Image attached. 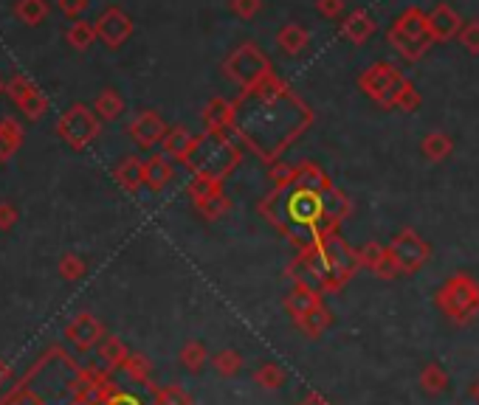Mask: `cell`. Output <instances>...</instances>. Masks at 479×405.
I'll return each mask as SVG.
<instances>
[{
	"label": "cell",
	"instance_id": "24",
	"mask_svg": "<svg viewBox=\"0 0 479 405\" xmlns=\"http://www.w3.org/2000/svg\"><path fill=\"white\" fill-rule=\"evenodd\" d=\"M127 358H130V352H127V347L121 344V338L105 335V341L99 344V360H102L105 371L121 369L127 363Z\"/></svg>",
	"mask_w": 479,
	"mask_h": 405
},
{
	"label": "cell",
	"instance_id": "3",
	"mask_svg": "<svg viewBox=\"0 0 479 405\" xmlns=\"http://www.w3.org/2000/svg\"><path fill=\"white\" fill-rule=\"evenodd\" d=\"M297 270L302 274L299 279H307L322 293H338L344 285L353 282V276L361 270L359 248L349 245L336 231L325 236L318 245L299 251L297 259L291 262V274H297Z\"/></svg>",
	"mask_w": 479,
	"mask_h": 405
},
{
	"label": "cell",
	"instance_id": "38",
	"mask_svg": "<svg viewBox=\"0 0 479 405\" xmlns=\"http://www.w3.org/2000/svg\"><path fill=\"white\" fill-rule=\"evenodd\" d=\"M99 113L105 116V119H116L119 113H121V99L116 96V93H105L102 99H99Z\"/></svg>",
	"mask_w": 479,
	"mask_h": 405
},
{
	"label": "cell",
	"instance_id": "33",
	"mask_svg": "<svg viewBox=\"0 0 479 405\" xmlns=\"http://www.w3.org/2000/svg\"><path fill=\"white\" fill-rule=\"evenodd\" d=\"M152 402L155 405H195L192 402V394L175 383H170L164 389H152Z\"/></svg>",
	"mask_w": 479,
	"mask_h": 405
},
{
	"label": "cell",
	"instance_id": "37",
	"mask_svg": "<svg viewBox=\"0 0 479 405\" xmlns=\"http://www.w3.org/2000/svg\"><path fill=\"white\" fill-rule=\"evenodd\" d=\"M229 6L240 20H251L254 15H260L263 0H229Z\"/></svg>",
	"mask_w": 479,
	"mask_h": 405
},
{
	"label": "cell",
	"instance_id": "4",
	"mask_svg": "<svg viewBox=\"0 0 479 405\" xmlns=\"http://www.w3.org/2000/svg\"><path fill=\"white\" fill-rule=\"evenodd\" d=\"M82 383H85V371L62 349H51L31 369L26 389L35 391L46 405H74Z\"/></svg>",
	"mask_w": 479,
	"mask_h": 405
},
{
	"label": "cell",
	"instance_id": "19",
	"mask_svg": "<svg viewBox=\"0 0 479 405\" xmlns=\"http://www.w3.org/2000/svg\"><path fill=\"white\" fill-rule=\"evenodd\" d=\"M164 152H167V158H175V161H183L186 163V158L192 155V150H195V144H198V135H192L186 127H172V130H167V135H164Z\"/></svg>",
	"mask_w": 479,
	"mask_h": 405
},
{
	"label": "cell",
	"instance_id": "28",
	"mask_svg": "<svg viewBox=\"0 0 479 405\" xmlns=\"http://www.w3.org/2000/svg\"><path fill=\"white\" fill-rule=\"evenodd\" d=\"M243 366H245V360L237 349H220L217 355H212V369L220 378H237Z\"/></svg>",
	"mask_w": 479,
	"mask_h": 405
},
{
	"label": "cell",
	"instance_id": "12",
	"mask_svg": "<svg viewBox=\"0 0 479 405\" xmlns=\"http://www.w3.org/2000/svg\"><path fill=\"white\" fill-rule=\"evenodd\" d=\"M359 259H361V267H367L370 274H375L378 279H398V267L392 262V254H390V245H380L378 240H370L359 248Z\"/></svg>",
	"mask_w": 479,
	"mask_h": 405
},
{
	"label": "cell",
	"instance_id": "21",
	"mask_svg": "<svg viewBox=\"0 0 479 405\" xmlns=\"http://www.w3.org/2000/svg\"><path fill=\"white\" fill-rule=\"evenodd\" d=\"M421 152L426 161L432 163H443L445 158H449L454 152V141H452V135L449 132H443V130H432L426 132V139L421 144Z\"/></svg>",
	"mask_w": 479,
	"mask_h": 405
},
{
	"label": "cell",
	"instance_id": "10",
	"mask_svg": "<svg viewBox=\"0 0 479 405\" xmlns=\"http://www.w3.org/2000/svg\"><path fill=\"white\" fill-rule=\"evenodd\" d=\"M390 254H392V262L398 267V274L401 276H411L432 259V245L414 228H403V231H398L392 236Z\"/></svg>",
	"mask_w": 479,
	"mask_h": 405
},
{
	"label": "cell",
	"instance_id": "20",
	"mask_svg": "<svg viewBox=\"0 0 479 405\" xmlns=\"http://www.w3.org/2000/svg\"><path fill=\"white\" fill-rule=\"evenodd\" d=\"M276 46L285 51V54H302L307 46H310V31L299 23H285L279 31H276Z\"/></svg>",
	"mask_w": 479,
	"mask_h": 405
},
{
	"label": "cell",
	"instance_id": "43",
	"mask_svg": "<svg viewBox=\"0 0 479 405\" xmlns=\"http://www.w3.org/2000/svg\"><path fill=\"white\" fill-rule=\"evenodd\" d=\"M6 378H9V366L0 360V383H6Z\"/></svg>",
	"mask_w": 479,
	"mask_h": 405
},
{
	"label": "cell",
	"instance_id": "32",
	"mask_svg": "<svg viewBox=\"0 0 479 405\" xmlns=\"http://www.w3.org/2000/svg\"><path fill=\"white\" fill-rule=\"evenodd\" d=\"M121 369H124V375L130 378L133 383H139V386H150V378H152V363H150L144 355H130Z\"/></svg>",
	"mask_w": 479,
	"mask_h": 405
},
{
	"label": "cell",
	"instance_id": "16",
	"mask_svg": "<svg viewBox=\"0 0 479 405\" xmlns=\"http://www.w3.org/2000/svg\"><path fill=\"white\" fill-rule=\"evenodd\" d=\"M62 132H66V139L74 144V147H85L96 132H99V124L96 119L85 110V108H77L68 113V119L62 121Z\"/></svg>",
	"mask_w": 479,
	"mask_h": 405
},
{
	"label": "cell",
	"instance_id": "42",
	"mask_svg": "<svg viewBox=\"0 0 479 405\" xmlns=\"http://www.w3.org/2000/svg\"><path fill=\"white\" fill-rule=\"evenodd\" d=\"M468 394H471V400H474V402L479 405V378H476V380L471 383V391H468Z\"/></svg>",
	"mask_w": 479,
	"mask_h": 405
},
{
	"label": "cell",
	"instance_id": "7",
	"mask_svg": "<svg viewBox=\"0 0 479 405\" xmlns=\"http://www.w3.org/2000/svg\"><path fill=\"white\" fill-rule=\"evenodd\" d=\"M390 46L409 62H418L432 48V34H429V15L418 6H409L390 28Z\"/></svg>",
	"mask_w": 479,
	"mask_h": 405
},
{
	"label": "cell",
	"instance_id": "31",
	"mask_svg": "<svg viewBox=\"0 0 479 405\" xmlns=\"http://www.w3.org/2000/svg\"><path fill=\"white\" fill-rule=\"evenodd\" d=\"M195 209H198L201 217H206V220H223V217H226V214L232 212V200L226 197V192H217V194L206 197L203 202H198Z\"/></svg>",
	"mask_w": 479,
	"mask_h": 405
},
{
	"label": "cell",
	"instance_id": "14",
	"mask_svg": "<svg viewBox=\"0 0 479 405\" xmlns=\"http://www.w3.org/2000/svg\"><path fill=\"white\" fill-rule=\"evenodd\" d=\"M66 338H68V341H71L77 349L88 352V349H93L96 344L105 341V327H102L99 321H96L90 313H79V316L68 324Z\"/></svg>",
	"mask_w": 479,
	"mask_h": 405
},
{
	"label": "cell",
	"instance_id": "40",
	"mask_svg": "<svg viewBox=\"0 0 479 405\" xmlns=\"http://www.w3.org/2000/svg\"><path fill=\"white\" fill-rule=\"evenodd\" d=\"M297 405H333L325 394H318V391H307Z\"/></svg>",
	"mask_w": 479,
	"mask_h": 405
},
{
	"label": "cell",
	"instance_id": "6",
	"mask_svg": "<svg viewBox=\"0 0 479 405\" xmlns=\"http://www.w3.org/2000/svg\"><path fill=\"white\" fill-rule=\"evenodd\" d=\"M434 307L445 321L465 327L479 316V282L471 274H454L434 290Z\"/></svg>",
	"mask_w": 479,
	"mask_h": 405
},
{
	"label": "cell",
	"instance_id": "35",
	"mask_svg": "<svg viewBox=\"0 0 479 405\" xmlns=\"http://www.w3.org/2000/svg\"><path fill=\"white\" fill-rule=\"evenodd\" d=\"M423 105V96H421V90L414 88L409 79H406V85H403V90H401V96H398V105H395V110H403V113H414Z\"/></svg>",
	"mask_w": 479,
	"mask_h": 405
},
{
	"label": "cell",
	"instance_id": "23",
	"mask_svg": "<svg viewBox=\"0 0 479 405\" xmlns=\"http://www.w3.org/2000/svg\"><path fill=\"white\" fill-rule=\"evenodd\" d=\"M170 181H172V166H170L167 158L152 155L150 161H144V183L152 192H161Z\"/></svg>",
	"mask_w": 479,
	"mask_h": 405
},
{
	"label": "cell",
	"instance_id": "41",
	"mask_svg": "<svg viewBox=\"0 0 479 405\" xmlns=\"http://www.w3.org/2000/svg\"><path fill=\"white\" fill-rule=\"evenodd\" d=\"M62 267H66V276H68V279H74V276H79V274H82V267H85V265H82L79 259H66V265H62Z\"/></svg>",
	"mask_w": 479,
	"mask_h": 405
},
{
	"label": "cell",
	"instance_id": "26",
	"mask_svg": "<svg viewBox=\"0 0 479 405\" xmlns=\"http://www.w3.org/2000/svg\"><path fill=\"white\" fill-rule=\"evenodd\" d=\"M330 327H333V313L325 307V304L318 310H313L310 316H305L302 321H297V329L305 332L307 338H322Z\"/></svg>",
	"mask_w": 479,
	"mask_h": 405
},
{
	"label": "cell",
	"instance_id": "1",
	"mask_svg": "<svg viewBox=\"0 0 479 405\" xmlns=\"http://www.w3.org/2000/svg\"><path fill=\"white\" fill-rule=\"evenodd\" d=\"M268 178L271 192L260 200V214L297 251L318 245L353 214V200L310 161L274 163Z\"/></svg>",
	"mask_w": 479,
	"mask_h": 405
},
{
	"label": "cell",
	"instance_id": "8",
	"mask_svg": "<svg viewBox=\"0 0 479 405\" xmlns=\"http://www.w3.org/2000/svg\"><path fill=\"white\" fill-rule=\"evenodd\" d=\"M223 74H226V79H232L243 93V90L257 88L274 71H271L268 57L257 48V43H243L229 54L226 62H223Z\"/></svg>",
	"mask_w": 479,
	"mask_h": 405
},
{
	"label": "cell",
	"instance_id": "29",
	"mask_svg": "<svg viewBox=\"0 0 479 405\" xmlns=\"http://www.w3.org/2000/svg\"><path fill=\"white\" fill-rule=\"evenodd\" d=\"M116 178L127 192H139L144 186V163L139 158H127L119 169H116Z\"/></svg>",
	"mask_w": 479,
	"mask_h": 405
},
{
	"label": "cell",
	"instance_id": "18",
	"mask_svg": "<svg viewBox=\"0 0 479 405\" xmlns=\"http://www.w3.org/2000/svg\"><path fill=\"white\" fill-rule=\"evenodd\" d=\"M375 28H378V23L372 20V15L370 12H364V9H356V12H349L344 20H341V26H338V31H341V37L344 40H349L353 46H364L372 34H375Z\"/></svg>",
	"mask_w": 479,
	"mask_h": 405
},
{
	"label": "cell",
	"instance_id": "39",
	"mask_svg": "<svg viewBox=\"0 0 479 405\" xmlns=\"http://www.w3.org/2000/svg\"><path fill=\"white\" fill-rule=\"evenodd\" d=\"M316 12L322 15V17L336 20V17H341V12H344V0H316Z\"/></svg>",
	"mask_w": 479,
	"mask_h": 405
},
{
	"label": "cell",
	"instance_id": "5",
	"mask_svg": "<svg viewBox=\"0 0 479 405\" xmlns=\"http://www.w3.org/2000/svg\"><path fill=\"white\" fill-rule=\"evenodd\" d=\"M240 147L229 132H203L198 135L195 150L186 158V166L198 178H212L223 183L240 166Z\"/></svg>",
	"mask_w": 479,
	"mask_h": 405
},
{
	"label": "cell",
	"instance_id": "27",
	"mask_svg": "<svg viewBox=\"0 0 479 405\" xmlns=\"http://www.w3.org/2000/svg\"><path fill=\"white\" fill-rule=\"evenodd\" d=\"M181 366L186 369V371H192V375H198V371L206 366V363H212V358H209V349L201 344V341H186L183 347H181Z\"/></svg>",
	"mask_w": 479,
	"mask_h": 405
},
{
	"label": "cell",
	"instance_id": "36",
	"mask_svg": "<svg viewBox=\"0 0 479 405\" xmlns=\"http://www.w3.org/2000/svg\"><path fill=\"white\" fill-rule=\"evenodd\" d=\"M460 46L468 51V54H479V20H468L463 23V31H460Z\"/></svg>",
	"mask_w": 479,
	"mask_h": 405
},
{
	"label": "cell",
	"instance_id": "2",
	"mask_svg": "<svg viewBox=\"0 0 479 405\" xmlns=\"http://www.w3.org/2000/svg\"><path fill=\"white\" fill-rule=\"evenodd\" d=\"M313 124L305 101L276 74L257 88L243 90L234 101L232 135L266 163H274Z\"/></svg>",
	"mask_w": 479,
	"mask_h": 405
},
{
	"label": "cell",
	"instance_id": "13",
	"mask_svg": "<svg viewBox=\"0 0 479 405\" xmlns=\"http://www.w3.org/2000/svg\"><path fill=\"white\" fill-rule=\"evenodd\" d=\"M460 31H463V17L457 15L454 6L437 4L429 12V34L434 43H452L454 37H460Z\"/></svg>",
	"mask_w": 479,
	"mask_h": 405
},
{
	"label": "cell",
	"instance_id": "9",
	"mask_svg": "<svg viewBox=\"0 0 479 405\" xmlns=\"http://www.w3.org/2000/svg\"><path fill=\"white\" fill-rule=\"evenodd\" d=\"M403 85H406V77L392 62H372L359 77V88L375 101V105L387 108V110H395Z\"/></svg>",
	"mask_w": 479,
	"mask_h": 405
},
{
	"label": "cell",
	"instance_id": "22",
	"mask_svg": "<svg viewBox=\"0 0 479 405\" xmlns=\"http://www.w3.org/2000/svg\"><path fill=\"white\" fill-rule=\"evenodd\" d=\"M449 386H452V378H449V371H445L443 363L429 360V363L421 369V389H423V394L437 397V394H443V391H449Z\"/></svg>",
	"mask_w": 479,
	"mask_h": 405
},
{
	"label": "cell",
	"instance_id": "11",
	"mask_svg": "<svg viewBox=\"0 0 479 405\" xmlns=\"http://www.w3.org/2000/svg\"><path fill=\"white\" fill-rule=\"evenodd\" d=\"M322 290L318 287H313L307 279H294V285H291V290L285 293V298H282V304H285V310H287V316L294 318V324L297 321H302L305 316H310L313 310H318L322 307Z\"/></svg>",
	"mask_w": 479,
	"mask_h": 405
},
{
	"label": "cell",
	"instance_id": "30",
	"mask_svg": "<svg viewBox=\"0 0 479 405\" xmlns=\"http://www.w3.org/2000/svg\"><path fill=\"white\" fill-rule=\"evenodd\" d=\"M254 383L266 391H274V389H282L287 383V375L276 363H263V366H257V371H254Z\"/></svg>",
	"mask_w": 479,
	"mask_h": 405
},
{
	"label": "cell",
	"instance_id": "34",
	"mask_svg": "<svg viewBox=\"0 0 479 405\" xmlns=\"http://www.w3.org/2000/svg\"><path fill=\"white\" fill-rule=\"evenodd\" d=\"M217 192H223V183H217V181H212V178H192V183H189V197H192V202H203L206 197H212V194H217Z\"/></svg>",
	"mask_w": 479,
	"mask_h": 405
},
{
	"label": "cell",
	"instance_id": "25",
	"mask_svg": "<svg viewBox=\"0 0 479 405\" xmlns=\"http://www.w3.org/2000/svg\"><path fill=\"white\" fill-rule=\"evenodd\" d=\"M130 20H127L121 12H108L105 17H102V26H99V31H102V37L110 43V46H119L124 37H127V34H130Z\"/></svg>",
	"mask_w": 479,
	"mask_h": 405
},
{
	"label": "cell",
	"instance_id": "15",
	"mask_svg": "<svg viewBox=\"0 0 479 405\" xmlns=\"http://www.w3.org/2000/svg\"><path fill=\"white\" fill-rule=\"evenodd\" d=\"M130 135H133V141H136L139 147H155V144L164 141L167 124L161 121V116H158V113L144 110V113H139L136 121L130 124Z\"/></svg>",
	"mask_w": 479,
	"mask_h": 405
},
{
	"label": "cell",
	"instance_id": "17",
	"mask_svg": "<svg viewBox=\"0 0 479 405\" xmlns=\"http://www.w3.org/2000/svg\"><path fill=\"white\" fill-rule=\"evenodd\" d=\"M203 127L206 132H232L234 130V101L214 96L203 108Z\"/></svg>",
	"mask_w": 479,
	"mask_h": 405
}]
</instances>
